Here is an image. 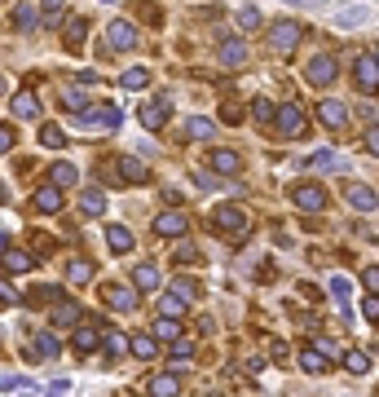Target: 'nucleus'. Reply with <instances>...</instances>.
I'll list each match as a JSON object with an SVG mask.
<instances>
[{
	"label": "nucleus",
	"instance_id": "obj_30",
	"mask_svg": "<svg viewBox=\"0 0 379 397\" xmlns=\"http://www.w3.org/2000/svg\"><path fill=\"white\" fill-rule=\"evenodd\" d=\"M120 84L137 93V89H146V84H150V71H146V66H128V71L120 75Z\"/></svg>",
	"mask_w": 379,
	"mask_h": 397
},
{
	"label": "nucleus",
	"instance_id": "obj_9",
	"mask_svg": "<svg viewBox=\"0 0 379 397\" xmlns=\"http://www.w3.org/2000/svg\"><path fill=\"white\" fill-rule=\"evenodd\" d=\"M291 198H295V208H304V212H322V208H326V190H322V186H313V181L295 186Z\"/></svg>",
	"mask_w": 379,
	"mask_h": 397
},
{
	"label": "nucleus",
	"instance_id": "obj_4",
	"mask_svg": "<svg viewBox=\"0 0 379 397\" xmlns=\"http://www.w3.org/2000/svg\"><path fill=\"white\" fill-rule=\"evenodd\" d=\"M309 84H318V89H326V84H335V80H340V66H335V58L331 53H318V58H313L309 62Z\"/></svg>",
	"mask_w": 379,
	"mask_h": 397
},
{
	"label": "nucleus",
	"instance_id": "obj_12",
	"mask_svg": "<svg viewBox=\"0 0 379 397\" xmlns=\"http://www.w3.org/2000/svg\"><path fill=\"white\" fill-rule=\"evenodd\" d=\"M207 163H212V172H225V177H234V172L243 168V155H238V151H225V146H217Z\"/></svg>",
	"mask_w": 379,
	"mask_h": 397
},
{
	"label": "nucleus",
	"instance_id": "obj_13",
	"mask_svg": "<svg viewBox=\"0 0 379 397\" xmlns=\"http://www.w3.org/2000/svg\"><path fill=\"white\" fill-rule=\"evenodd\" d=\"M155 234L159 239H181L186 234V217L181 212H163V217H155Z\"/></svg>",
	"mask_w": 379,
	"mask_h": 397
},
{
	"label": "nucleus",
	"instance_id": "obj_34",
	"mask_svg": "<svg viewBox=\"0 0 379 397\" xmlns=\"http://www.w3.org/2000/svg\"><path fill=\"white\" fill-rule=\"evenodd\" d=\"M40 146H49V151H62V146H67V132H62L58 124H44V128H40Z\"/></svg>",
	"mask_w": 379,
	"mask_h": 397
},
{
	"label": "nucleus",
	"instance_id": "obj_19",
	"mask_svg": "<svg viewBox=\"0 0 379 397\" xmlns=\"http://www.w3.org/2000/svg\"><path fill=\"white\" fill-rule=\"evenodd\" d=\"M146 393H150V397H176V393H181V375L163 371V375L150 379V389H146Z\"/></svg>",
	"mask_w": 379,
	"mask_h": 397
},
{
	"label": "nucleus",
	"instance_id": "obj_23",
	"mask_svg": "<svg viewBox=\"0 0 379 397\" xmlns=\"http://www.w3.org/2000/svg\"><path fill=\"white\" fill-rule=\"evenodd\" d=\"M62 36H67L62 44H67L71 53H79V49H84V36H89V23H84V18H71V23H67V31H62Z\"/></svg>",
	"mask_w": 379,
	"mask_h": 397
},
{
	"label": "nucleus",
	"instance_id": "obj_49",
	"mask_svg": "<svg viewBox=\"0 0 379 397\" xmlns=\"http://www.w3.org/2000/svg\"><path fill=\"white\" fill-rule=\"evenodd\" d=\"M361 313H366L371 322H379V296H366V301H361Z\"/></svg>",
	"mask_w": 379,
	"mask_h": 397
},
{
	"label": "nucleus",
	"instance_id": "obj_55",
	"mask_svg": "<svg viewBox=\"0 0 379 397\" xmlns=\"http://www.w3.org/2000/svg\"><path fill=\"white\" fill-rule=\"evenodd\" d=\"M0 344H5V340H0Z\"/></svg>",
	"mask_w": 379,
	"mask_h": 397
},
{
	"label": "nucleus",
	"instance_id": "obj_26",
	"mask_svg": "<svg viewBox=\"0 0 379 397\" xmlns=\"http://www.w3.org/2000/svg\"><path fill=\"white\" fill-rule=\"evenodd\" d=\"M133 283H137V291H155L159 287V265H150V260L137 265V270H133Z\"/></svg>",
	"mask_w": 379,
	"mask_h": 397
},
{
	"label": "nucleus",
	"instance_id": "obj_6",
	"mask_svg": "<svg viewBox=\"0 0 379 397\" xmlns=\"http://www.w3.org/2000/svg\"><path fill=\"white\" fill-rule=\"evenodd\" d=\"M53 358H58V336L53 331H36L31 349H27V362H53Z\"/></svg>",
	"mask_w": 379,
	"mask_h": 397
},
{
	"label": "nucleus",
	"instance_id": "obj_17",
	"mask_svg": "<svg viewBox=\"0 0 379 397\" xmlns=\"http://www.w3.org/2000/svg\"><path fill=\"white\" fill-rule=\"evenodd\" d=\"M318 120H322L326 128H344V124H349V111H344L340 102H331V97H326V102H318Z\"/></svg>",
	"mask_w": 379,
	"mask_h": 397
},
{
	"label": "nucleus",
	"instance_id": "obj_18",
	"mask_svg": "<svg viewBox=\"0 0 379 397\" xmlns=\"http://www.w3.org/2000/svg\"><path fill=\"white\" fill-rule=\"evenodd\" d=\"M9 106H13V115H18V120H36V115H40V97L31 93V89H23Z\"/></svg>",
	"mask_w": 379,
	"mask_h": 397
},
{
	"label": "nucleus",
	"instance_id": "obj_38",
	"mask_svg": "<svg viewBox=\"0 0 379 397\" xmlns=\"http://www.w3.org/2000/svg\"><path fill=\"white\" fill-rule=\"evenodd\" d=\"M309 163H313L318 172H340V168H344V159H340V155H331V151H318Z\"/></svg>",
	"mask_w": 379,
	"mask_h": 397
},
{
	"label": "nucleus",
	"instance_id": "obj_2",
	"mask_svg": "<svg viewBox=\"0 0 379 397\" xmlns=\"http://www.w3.org/2000/svg\"><path fill=\"white\" fill-rule=\"evenodd\" d=\"M212 225L225 229V234H234V239H243L247 234V212L234 208V203H221L217 212H212Z\"/></svg>",
	"mask_w": 379,
	"mask_h": 397
},
{
	"label": "nucleus",
	"instance_id": "obj_46",
	"mask_svg": "<svg viewBox=\"0 0 379 397\" xmlns=\"http://www.w3.org/2000/svg\"><path fill=\"white\" fill-rule=\"evenodd\" d=\"M274 111H278V106H274V102H265V97H256V102H252V115H256L260 124H269V120H274Z\"/></svg>",
	"mask_w": 379,
	"mask_h": 397
},
{
	"label": "nucleus",
	"instance_id": "obj_14",
	"mask_svg": "<svg viewBox=\"0 0 379 397\" xmlns=\"http://www.w3.org/2000/svg\"><path fill=\"white\" fill-rule=\"evenodd\" d=\"M115 168H120V177L128 181V186H137V181L150 177V168H146V163H141L137 155H120V163H115Z\"/></svg>",
	"mask_w": 379,
	"mask_h": 397
},
{
	"label": "nucleus",
	"instance_id": "obj_16",
	"mask_svg": "<svg viewBox=\"0 0 379 397\" xmlns=\"http://www.w3.org/2000/svg\"><path fill=\"white\" fill-rule=\"evenodd\" d=\"M31 208H36V212H49V217H53V212H62V190H58V186H40V190H36V198H31Z\"/></svg>",
	"mask_w": 379,
	"mask_h": 397
},
{
	"label": "nucleus",
	"instance_id": "obj_22",
	"mask_svg": "<svg viewBox=\"0 0 379 397\" xmlns=\"http://www.w3.org/2000/svg\"><path fill=\"white\" fill-rule=\"evenodd\" d=\"M186 137L190 141H212V137H217V124L203 120V115H194V120H186Z\"/></svg>",
	"mask_w": 379,
	"mask_h": 397
},
{
	"label": "nucleus",
	"instance_id": "obj_20",
	"mask_svg": "<svg viewBox=\"0 0 379 397\" xmlns=\"http://www.w3.org/2000/svg\"><path fill=\"white\" fill-rule=\"evenodd\" d=\"M0 265H5L9 274H27L31 265H36V256H31V252H18V247H9V252H0Z\"/></svg>",
	"mask_w": 379,
	"mask_h": 397
},
{
	"label": "nucleus",
	"instance_id": "obj_29",
	"mask_svg": "<svg viewBox=\"0 0 379 397\" xmlns=\"http://www.w3.org/2000/svg\"><path fill=\"white\" fill-rule=\"evenodd\" d=\"M300 367H304L309 375H322V371H326V358L313 349V344H304V349H300Z\"/></svg>",
	"mask_w": 379,
	"mask_h": 397
},
{
	"label": "nucleus",
	"instance_id": "obj_45",
	"mask_svg": "<svg viewBox=\"0 0 379 397\" xmlns=\"http://www.w3.org/2000/svg\"><path fill=\"white\" fill-rule=\"evenodd\" d=\"M62 13H67V9H62V0L44 5V13H40V27H58V23H62Z\"/></svg>",
	"mask_w": 379,
	"mask_h": 397
},
{
	"label": "nucleus",
	"instance_id": "obj_11",
	"mask_svg": "<svg viewBox=\"0 0 379 397\" xmlns=\"http://www.w3.org/2000/svg\"><path fill=\"white\" fill-rule=\"evenodd\" d=\"M247 58H252V49H247V40H225V44L217 49V62H221V66H243Z\"/></svg>",
	"mask_w": 379,
	"mask_h": 397
},
{
	"label": "nucleus",
	"instance_id": "obj_8",
	"mask_svg": "<svg viewBox=\"0 0 379 397\" xmlns=\"http://www.w3.org/2000/svg\"><path fill=\"white\" fill-rule=\"evenodd\" d=\"M137 115H141V128H150V132H155V128H163V124H168L172 102H168V97H155V102H146Z\"/></svg>",
	"mask_w": 379,
	"mask_h": 397
},
{
	"label": "nucleus",
	"instance_id": "obj_36",
	"mask_svg": "<svg viewBox=\"0 0 379 397\" xmlns=\"http://www.w3.org/2000/svg\"><path fill=\"white\" fill-rule=\"evenodd\" d=\"M67 278H71L75 287H84L89 278H93V260H71V265H67Z\"/></svg>",
	"mask_w": 379,
	"mask_h": 397
},
{
	"label": "nucleus",
	"instance_id": "obj_27",
	"mask_svg": "<svg viewBox=\"0 0 379 397\" xmlns=\"http://www.w3.org/2000/svg\"><path fill=\"white\" fill-rule=\"evenodd\" d=\"M79 208H84L89 217H102V212H106V194L97 190V186H89L84 194H79Z\"/></svg>",
	"mask_w": 379,
	"mask_h": 397
},
{
	"label": "nucleus",
	"instance_id": "obj_54",
	"mask_svg": "<svg viewBox=\"0 0 379 397\" xmlns=\"http://www.w3.org/2000/svg\"><path fill=\"white\" fill-rule=\"evenodd\" d=\"M0 89H5V84H0Z\"/></svg>",
	"mask_w": 379,
	"mask_h": 397
},
{
	"label": "nucleus",
	"instance_id": "obj_42",
	"mask_svg": "<svg viewBox=\"0 0 379 397\" xmlns=\"http://www.w3.org/2000/svg\"><path fill=\"white\" fill-rule=\"evenodd\" d=\"M331 296H335V305L349 313V278H340V274H335V278H331Z\"/></svg>",
	"mask_w": 379,
	"mask_h": 397
},
{
	"label": "nucleus",
	"instance_id": "obj_24",
	"mask_svg": "<svg viewBox=\"0 0 379 397\" xmlns=\"http://www.w3.org/2000/svg\"><path fill=\"white\" fill-rule=\"evenodd\" d=\"M75 181H79V172H75V163H67V159H62V163H53V168H49V186H75Z\"/></svg>",
	"mask_w": 379,
	"mask_h": 397
},
{
	"label": "nucleus",
	"instance_id": "obj_21",
	"mask_svg": "<svg viewBox=\"0 0 379 397\" xmlns=\"http://www.w3.org/2000/svg\"><path fill=\"white\" fill-rule=\"evenodd\" d=\"M349 203H353L357 212H375V208H379V194H375L371 186H349Z\"/></svg>",
	"mask_w": 379,
	"mask_h": 397
},
{
	"label": "nucleus",
	"instance_id": "obj_40",
	"mask_svg": "<svg viewBox=\"0 0 379 397\" xmlns=\"http://www.w3.org/2000/svg\"><path fill=\"white\" fill-rule=\"evenodd\" d=\"M155 336H159V340H168V344H176V340H181V322L159 318V322H155Z\"/></svg>",
	"mask_w": 379,
	"mask_h": 397
},
{
	"label": "nucleus",
	"instance_id": "obj_25",
	"mask_svg": "<svg viewBox=\"0 0 379 397\" xmlns=\"http://www.w3.org/2000/svg\"><path fill=\"white\" fill-rule=\"evenodd\" d=\"M49 318H53V327H75V322H79V305H75V301H58Z\"/></svg>",
	"mask_w": 379,
	"mask_h": 397
},
{
	"label": "nucleus",
	"instance_id": "obj_7",
	"mask_svg": "<svg viewBox=\"0 0 379 397\" xmlns=\"http://www.w3.org/2000/svg\"><path fill=\"white\" fill-rule=\"evenodd\" d=\"M278 128H283L287 137H304L309 120L300 115V106H295V102H283V106H278Z\"/></svg>",
	"mask_w": 379,
	"mask_h": 397
},
{
	"label": "nucleus",
	"instance_id": "obj_1",
	"mask_svg": "<svg viewBox=\"0 0 379 397\" xmlns=\"http://www.w3.org/2000/svg\"><path fill=\"white\" fill-rule=\"evenodd\" d=\"M300 36H304V27L283 18V23H274V27H269V49H274V53H291V49L300 44Z\"/></svg>",
	"mask_w": 379,
	"mask_h": 397
},
{
	"label": "nucleus",
	"instance_id": "obj_15",
	"mask_svg": "<svg viewBox=\"0 0 379 397\" xmlns=\"http://www.w3.org/2000/svg\"><path fill=\"white\" fill-rule=\"evenodd\" d=\"M357 89L361 93H375L379 89V62L375 58H357Z\"/></svg>",
	"mask_w": 379,
	"mask_h": 397
},
{
	"label": "nucleus",
	"instance_id": "obj_47",
	"mask_svg": "<svg viewBox=\"0 0 379 397\" xmlns=\"http://www.w3.org/2000/svg\"><path fill=\"white\" fill-rule=\"evenodd\" d=\"M361 287L371 296H379V265H366V270H361Z\"/></svg>",
	"mask_w": 379,
	"mask_h": 397
},
{
	"label": "nucleus",
	"instance_id": "obj_35",
	"mask_svg": "<svg viewBox=\"0 0 379 397\" xmlns=\"http://www.w3.org/2000/svg\"><path fill=\"white\" fill-rule=\"evenodd\" d=\"M133 358H159V340L155 336H133Z\"/></svg>",
	"mask_w": 379,
	"mask_h": 397
},
{
	"label": "nucleus",
	"instance_id": "obj_31",
	"mask_svg": "<svg viewBox=\"0 0 379 397\" xmlns=\"http://www.w3.org/2000/svg\"><path fill=\"white\" fill-rule=\"evenodd\" d=\"M102 349H106L110 358H124V353H133V340H128V336H120V331H110V336L102 340Z\"/></svg>",
	"mask_w": 379,
	"mask_h": 397
},
{
	"label": "nucleus",
	"instance_id": "obj_56",
	"mask_svg": "<svg viewBox=\"0 0 379 397\" xmlns=\"http://www.w3.org/2000/svg\"><path fill=\"white\" fill-rule=\"evenodd\" d=\"M375 62H379V58H375Z\"/></svg>",
	"mask_w": 379,
	"mask_h": 397
},
{
	"label": "nucleus",
	"instance_id": "obj_41",
	"mask_svg": "<svg viewBox=\"0 0 379 397\" xmlns=\"http://www.w3.org/2000/svg\"><path fill=\"white\" fill-rule=\"evenodd\" d=\"M344 367H349L353 375H366L371 371V358L361 353V349H353V353H344Z\"/></svg>",
	"mask_w": 379,
	"mask_h": 397
},
{
	"label": "nucleus",
	"instance_id": "obj_32",
	"mask_svg": "<svg viewBox=\"0 0 379 397\" xmlns=\"http://www.w3.org/2000/svg\"><path fill=\"white\" fill-rule=\"evenodd\" d=\"M97 344H102V336H97V327H75V349H79V353H93Z\"/></svg>",
	"mask_w": 379,
	"mask_h": 397
},
{
	"label": "nucleus",
	"instance_id": "obj_33",
	"mask_svg": "<svg viewBox=\"0 0 379 397\" xmlns=\"http://www.w3.org/2000/svg\"><path fill=\"white\" fill-rule=\"evenodd\" d=\"M13 23H18V31H36V27H40V9H36V5H18Z\"/></svg>",
	"mask_w": 379,
	"mask_h": 397
},
{
	"label": "nucleus",
	"instance_id": "obj_48",
	"mask_svg": "<svg viewBox=\"0 0 379 397\" xmlns=\"http://www.w3.org/2000/svg\"><path fill=\"white\" fill-rule=\"evenodd\" d=\"M234 18H238V27H243V31H256V27H260V13H256V9H238Z\"/></svg>",
	"mask_w": 379,
	"mask_h": 397
},
{
	"label": "nucleus",
	"instance_id": "obj_53",
	"mask_svg": "<svg viewBox=\"0 0 379 397\" xmlns=\"http://www.w3.org/2000/svg\"><path fill=\"white\" fill-rule=\"evenodd\" d=\"M5 198H9V186H5V181H0V203H5Z\"/></svg>",
	"mask_w": 379,
	"mask_h": 397
},
{
	"label": "nucleus",
	"instance_id": "obj_51",
	"mask_svg": "<svg viewBox=\"0 0 379 397\" xmlns=\"http://www.w3.org/2000/svg\"><path fill=\"white\" fill-rule=\"evenodd\" d=\"M221 120H225V124H243V111H238V106H225Z\"/></svg>",
	"mask_w": 379,
	"mask_h": 397
},
{
	"label": "nucleus",
	"instance_id": "obj_28",
	"mask_svg": "<svg viewBox=\"0 0 379 397\" xmlns=\"http://www.w3.org/2000/svg\"><path fill=\"white\" fill-rule=\"evenodd\" d=\"M106 243H110V252H115V256H124L128 247H133V234H128L124 225H110V229H106Z\"/></svg>",
	"mask_w": 379,
	"mask_h": 397
},
{
	"label": "nucleus",
	"instance_id": "obj_43",
	"mask_svg": "<svg viewBox=\"0 0 379 397\" xmlns=\"http://www.w3.org/2000/svg\"><path fill=\"white\" fill-rule=\"evenodd\" d=\"M172 296H181V301H194V296H199V283H194V278H176V283H172Z\"/></svg>",
	"mask_w": 379,
	"mask_h": 397
},
{
	"label": "nucleus",
	"instance_id": "obj_5",
	"mask_svg": "<svg viewBox=\"0 0 379 397\" xmlns=\"http://www.w3.org/2000/svg\"><path fill=\"white\" fill-rule=\"evenodd\" d=\"M106 40H110V49L128 53V49H137V27L124 23V18H115V23H106Z\"/></svg>",
	"mask_w": 379,
	"mask_h": 397
},
{
	"label": "nucleus",
	"instance_id": "obj_37",
	"mask_svg": "<svg viewBox=\"0 0 379 397\" xmlns=\"http://www.w3.org/2000/svg\"><path fill=\"white\" fill-rule=\"evenodd\" d=\"M159 309H163V318H172V322H176L181 313L190 309V301H181V296H172V291H168V296H163V301H159Z\"/></svg>",
	"mask_w": 379,
	"mask_h": 397
},
{
	"label": "nucleus",
	"instance_id": "obj_52",
	"mask_svg": "<svg viewBox=\"0 0 379 397\" xmlns=\"http://www.w3.org/2000/svg\"><path fill=\"white\" fill-rule=\"evenodd\" d=\"M9 146H13V128H5V124H0V155H5Z\"/></svg>",
	"mask_w": 379,
	"mask_h": 397
},
{
	"label": "nucleus",
	"instance_id": "obj_39",
	"mask_svg": "<svg viewBox=\"0 0 379 397\" xmlns=\"http://www.w3.org/2000/svg\"><path fill=\"white\" fill-rule=\"evenodd\" d=\"M172 260H176V265H199V260H203V252H199V247H194V243H176Z\"/></svg>",
	"mask_w": 379,
	"mask_h": 397
},
{
	"label": "nucleus",
	"instance_id": "obj_10",
	"mask_svg": "<svg viewBox=\"0 0 379 397\" xmlns=\"http://www.w3.org/2000/svg\"><path fill=\"white\" fill-rule=\"evenodd\" d=\"M102 296H106V305H110V309H120V313L137 309V287H124V283H106V287H102Z\"/></svg>",
	"mask_w": 379,
	"mask_h": 397
},
{
	"label": "nucleus",
	"instance_id": "obj_3",
	"mask_svg": "<svg viewBox=\"0 0 379 397\" xmlns=\"http://www.w3.org/2000/svg\"><path fill=\"white\" fill-rule=\"evenodd\" d=\"M79 128H120V106L102 102V106H89L79 115Z\"/></svg>",
	"mask_w": 379,
	"mask_h": 397
},
{
	"label": "nucleus",
	"instance_id": "obj_44",
	"mask_svg": "<svg viewBox=\"0 0 379 397\" xmlns=\"http://www.w3.org/2000/svg\"><path fill=\"white\" fill-rule=\"evenodd\" d=\"M62 102H67L71 111H89V93L84 89H67V93H62Z\"/></svg>",
	"mask_w": 379,
	"mask_h": 397
},
{
	"label": "nucleus",
	"instance_id": "obj_50",
	"mask_svg": "<svg viewBox=\"0 0 379 397\" xmlns=\"http://www.w3.org/2000/svg\"><path fill=\"white\" fill-rule=\"evenodd\" d=\"M366 151H371V155H379V124H371V128H366Z\"/></svg>",
	"mask_w": 379,
	"mask_h": 397
}]
</instances>
